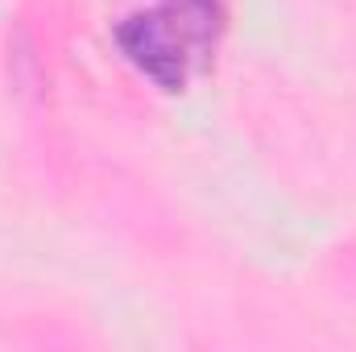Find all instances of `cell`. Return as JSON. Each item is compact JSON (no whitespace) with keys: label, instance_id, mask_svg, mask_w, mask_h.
Listing matches in <instances>:
<instances>
[{"label":"cell","instance_id":"obj_1","mask_svg":"<svg viewBox=\"0 0 356 352\" xmlns=\"http://www.w3.org/2000/svg\"><path fill=\"white\" fill-rule=\"evenodd\" d=\"M116 42L129 54V63L149 75L162 91H182L191 67L199 63L195 50L186 46V38L175 29V21L154 8V13H133L116 25Z\"/></svg>","mask_w":356,"mask_h":352},{"label":"cell","instance_id":"obj_2","mask_svg":"<svg viewBox=\"0 0 356 352\" xmlns=\"http://www.w3.org/2000/svg\"><path fill=\"white\" fill-rule=\"evenodd\" d=\"M162 13L175 21V29L186 38L195 58L211 54V46L220 38V25H224V0H166Z\"/></svg>","mask_w":356,"mask_h":352}]
</instances>
